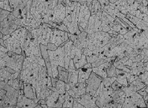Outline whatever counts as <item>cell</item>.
<instances>
[{
    "mask_svg": "<svg viewBox=\"0 0 148 108\" xmlns=\"http://www.w3.org/2000/svg\"><path fill=\"white\" fill-rule=\"evenodd\" d=\"M46 65L42 56H26L22 70L21 78L24 83H29L35 88L39 80V71L42 66Z\"/></svg>",
    "mask_w": 148,
    "mask_h": 108,
    "instance_id": "6da1fadb",
    "label": "cell"
},
{
    "mask_svg": "<svg viewBox=\"0 0 148 108\" xmlns=\"http://www.w3.org/2000/svg\"><path fill=\"white\" fill-rule=\"evenodd\" d=\"M66 7V17L63 23L68 28L69 32L75 35L81 33L79 29L78 18L80 7V3L72 2Z\"/></svg>",
    "mask_w": 148,
    "mask_h": 108,
    "instance_id": "7a4b0ae2",
    "label": "cell"
},
{
    "mask_svg": "<svg viewBox=\"0 0 148 108\" xmlns=\"http://www.w3.org/2000/svg\"><path fill=\"white\" fill-rule=\"evenodd\" d=\"M1 82V108H16L18 97V91L7 83Z\"/></svg>",
    "mask_w": 148,
    "mask_h": 108,
    "instance_id": "3957f363",
    "label": "cell"
},
{
    "mask_svg": "<svg viewBox=\"0 0 148 108\" xmlns=\"http://www.w3.org/2000/svg\"><path fill=\"white\" fill-rule=\"evenodd\" d=\"M109 33L103 31H98L87 35V48L92 51L93 54H101V49L109 43L111 39Z\"/></svg>",
    "mask_w": 148,
    "mask_h": 108,
    "instance_id": "277c9868",
    "label": "cell"
},
{
    "mask_svg": "<svg viewBox=\"0 0 148 108\" xmlns=\"http://www.w3.org/2000/svg\"><path fill=\"white\" fill-rule=\"evenodd\" d=\"M48 53L52 69L53 77L58 78V67H64V57L66 52L63 44L58 47L54 51L48 50Z\"/></svg>",
    "mask_w": 148,
    "mask_h": 108,
    "instance_id": "5b68a950",
    "label": "cell"
},
{
    "mask_svg": "<svg viewBox=\"0 0 148 108\" xmlns=\"http://www.w3.org/2000/svg\"><path fill=\"white\" fill-rule=\"evenodd\" d=\"M26 56L23 54H14L10 56L7 53L1 52V67H9L16 72L22 70Z\"/></svg>",
    "mask_w": 148,
    "mask_h": 108,
    "instance_id": "8992f818",
    "label": "cell"
},
{
    "mask_svg": "<svg viewBox=\"0 0 148 108\" xmlns=\"http://www.w3.org/2000/svg\"><path fill=\"white\" fill-rule=\"evenodd\" d=\"M113 89L105 87L101 83L94 96L97 98L96 104L99 108H109V105L113 101L114 93Z\"/></svg>",
    "mask_w": 148,
    "mask_h": 108,
    "instance_id": "52a82bcc",
    "label": "cell"
},
{
    "mask_svg": "<svg viewBox=\"0 0 148 108\" xmlns=\"http://www.w3.org/2000/svg\"><path fill=\"white\" fill-rule=\"evenodd\" d=\"M53 27L49 24L43 23L30 31L33 38L40 44L47 45L50 42L51 30Z\"/></svg>",
    "mask_w": 148,
    "mask_h": 108,
    "instance_id": "ba28073f",
    "label": "cell"
},
{
    "mask_svg": "<svg viewBox=\"0 0 148 108\" xmlns=\"http://www.w3.org/2000/svg\"><path fill=\"white\" fill-rule=\"evenodd\" d=\"M22 27H24L22 19L15 17L11 13L6 19L1 22V32L4 35L11 34Z\"/></svg>",
    "mask_w": 148,
    "mask_h": 108,
    "instance_id": "9c48e42d",
    "label": "cell"
},
{
    "mask_svg": "<svg viewBox=\"0 0 148 108\" xmlns=\"http://www.w3.org/2000/svg\"><path fill=\"white\" fill-rule=\"evenodd\" d=\"M147 107L144 101V97L137 92L131 93L126 95L124 102L122 108H136Z\"/></svg>",
    "mask_w": 148,
    "mask_h": 108,
    "instance_id": "30bf717a",
    "label": "cell"
},
{
    "mask_svg": "<svg viewBox=\"0 0 148 108\" xmlns=\"http://www.w3.org/2000/svg\"><path fill=\"white\" fill-rule=\"evenodd\" d=\"M140 3L135 0H119L112 4L126 16L128 13L132 14L136 11Z\"/></svg>",
    "mask_w": 148,
    "mask_h": 108,
    "instance_id": "8fae6325",
    "label": "cell"
},
{
    "mask_svg": "<svg viewBox=\"0 0 148 108\" xmlns=\"http://www.w3.org/2000/svg\"><path fill=\"white\" fill-rule=\"evenodd\" d=\"M67 93L66 91L64 94H60L57 91H52L46 98L48 108H62Z\"/></svg>",
    "mask_w": 148,
    "mask_h": 108,
    "instance_id": "7c38bea8",
    "label": "cell"
},
{
    "mask_svg": "<svg viewBox=\"0 0 148 108\" xmlns=\"http://www.w3.org/2000/svg\"><path fill=\"white\" fill-rule=\"evenodd\" d=\"M66 17V7L61 3H58L53 9L51 14L50 21L49 24L53 27L54 24L56 25L63 22Z\"/></svg>",
    "mask_w": 148,
    "mask_h": 108,
    "instance_id": "4fadbf2b",
    "label": "cell"
},
{
    "mask_svg": "<svg viewBox=\"0 0 148 108\" xmlns=\"http://www.w3.org/2000/svg\"><path fill=\"white\" fill-rule=\"evenodd\" d=\"M3 39L4 41L5 47L9 51L18 54H23V50L19 41L12 34L4 35Z\"/></svg>",
    "mask_w": 148,
    "mask_h": 108,
    "instance_id": "5bb4252c",
    "label": "cell"
},
{
    "mask_svg": "<svg viewBox=\"0 0 148 108\" xmlns=\"http://www.w3.org/2000/svg\"><path fill=\"white\" fill-rule=\"evenodd\" d=\"M69 40L68 32L62 31L58 29L53 27L51 30L49 43L54 44L57 46L59 47Z\"/></svg>",
    "mask_w": 148,
    "mask_h": 108,
    "instance_id": "9a60e30c",
    "label": "cell"
},
{
    "mask_svg": "<svg viewBox=\"0 0 148 108\" xmlns=\"http://www.w3.org/2000/svg\"><path fill=\"white\" fill-rule=\"evenodd\" d=\"M80 3V7L79 12L78 24L79 26L81 27L84 30H85L92 14L86 3L85 2Z\"/></svg>",
    "mask_w": 148,
    "mask_h": 108,
    "instance_id": "2e32d148",
    "label": "cell"
},
{
    "mask_svg": "<svg viewBox=\"0 0 148 108\" xmlns=\"http://www.w3.org/2000/svg\"><path fill=\"white\" fill-rule=\"evenodd\" d=\"M102 80L101 77L92 72L89 78L85 81L86 84V93L92 96L95 95Z\"/></svg>",
    "mask_w": 148,
    "mask_h": 108,
    "instance_id": "e0dca14e",
    "label": "cell"
},
{
    "mask_svg": "<svg viewBox=\"0 0 148 108\" xmlns=\"http://www.w3.org/2000/svg\"><path fill=\"white\" fill-rule=\"evenodd\" d=\"M105 24V23L103 22L97 14L92 15L84 31L88 34H92L98 31H102Z\"/></svg>",
    "mask_w": 148,
    "mask_h": 108,
    "instance_id": "ac0fdd59",
    "label": "cell"
},
{
    "mask_svg": "<svg viewBox=\"0 0 148 108\" xmlns=\"http://www.w3.org/2000/svg\"><path fill=\"white\" fill-rule=\"evenodd\" d=\"M18 91V97L16 108H35L38 105V102L35 99H30L24 95L23 89Z\"/></svg>",
    "mask_w": 148,
    "mask_h": 108,
    "instance_id": "d6986e66",
    "label": "cell"
},
{
    "mask_svg": "<svg viewBox=\"0 0 148 108\" xmlns=\"http://www.w3.org/2000/svg\"><path fill=\"white\" fill-rule=\"evenodd\" d=\"M74 99L82 104L85 108H99L96 104L97 98L96 97L87 93Z\"/></svg>",
    "mask_w": 148,
    "mask_h": 108,
    "instance_id": "ffe728a7",
    "label": "cell"
},
{
    "mask_svg": "<svg viewBox=\"0 0 148 108\" xmlns=\"http://www.w3.org/2000/svg\"><path fill=\"white\" fill-rule=\"evenodd\" d=\"M67 92L74 98L79 97L86 93V83H78L75 85H70V88L69 89Z\"/></svg>",
    "mask_w": 148,
    "mask_h": 108,
    "instance_id": "44dd1931",
    "label": "cell"
},
{
    "mask_svg": "<svg viewBox=\"0 0 148 108\" xmlns=\"http://www.w3.org/2000/svg\"><path fill=\"white\" fill-rule=\"evenodd\" d=\"M24 53L25 56H29L30 55H34L36 56H42L40 44L37 42V40L33 38Z\"/></svg>",
    "mask_w": 148,
    "mask_h": 108,
    "instance_id": "7402d4cb",
    "label": "cell"
},
{
    "mask_svg": "<svg viewBox=\"0 0 148 108\" xmlns=\"http://www.w3.org/2000/svg\"><path fill=\"white\" fill-rule=\"evenodd\" d=\"M126 94L123 89L114 91L113 95V101L111 102L110 108H122L124 102Z\"/></svg>",
    "mask_w": 148,
    "mask_h": 108,
    "instance_id": "603a6c76",
    "label": "cell"
},
{
    "mask_svg": "<svg viewBox=\"0 0 148 108\" xmlns=\"http://www.w3.org/2000/svg\"><path fill=\"white\" fill-rule=\"evenodd\" d=\"M78 83H83L89 78L92 72V67L91 63H87L83 67L79 69Z\"/></svg>",
    "mask_w": 148,
    "mask_h": 108,
    "instance_id": "cb8c5ba5",
    "label": "cell"
},
{
    "mask_svg": "<svg viewBox=\"0 0 148 108\" xmlns=\"http://www.w3.org/2000/svg\"><path fill=\"white\" fill-rule=\"evenodd\" d=\"M7 84L17 90L24 88V82L21 78L20 72H16L12 74L11 78Z\"/></svg>",
    "mask_w": 148,
    "mask_h": 108,
    "instance_id": "d4e9b609",
    "label": "cell"
},
{
    "mask_svg": "<svg viewBox=\"0 0 148 108\" xmlns=\"http://www.w3.org/2000/svg\"><path fill=\"white\" fill-rule=\"evenodd\" d=\"M126 17L139 30L144 31V30H145L148 27V22H146L135 16L131 15L130 13L127 14Z\"/></svg>",
    "mask_w": 148,
    "mask_h": 108,
    "instance_id": "484cf974",
    "label": "cell"
},
{
    "mask_svg": "<svg viewBox=\"0 0 148 108\" xmlns=\"http://www.w3.org/2000/svg\"><path fill=\"white\" fill-rule=\"evenodd\" d=\"M40 49H41L42 56L45 62V64L48 71V74L51 77H53L52 69L49 55L48 53L47 46L45 45L40 44Z\"/></svg>",
    "mask_w": 148,
    "mask_h": 108,
    "instance_id": "4316f807",
    "label": "cell"
},
{
    "mask_svg": "<svg viewBox=\"0 0 148 108\" xmlns=\"http://www.w3.org/2000/svg\"><path fill=\"white\" fill-rule=\"evenodd\" d=\"M23 92L24 95L26 97L30 99H35L38 102L36 90L31 84L29 83H24Z\"/></svg>",
    "mask_w": 148,
    "mask_h": 108,
    "instance_id": "83f0119b",
    "label": "cell"
},
{
    "mask_svg": "<svg viewBox=\"0 0 148 108\" xmlns=\"http://www.w3.org/2000/svg\"><path fill=\"white\" fill-rule=\"evenodd\" d=\"M127 72H124L123 71L116 68V80L121 85L124 87L127 86L129 85L128 82L126 77Z\"/></svg>",
    "mask_w": 148,
    "mask_h": 108,
    "instance_id": "f1b7e54d",
    "label": "cell"
},
{
    "mask_svg": "<svg viewBox=\"0 0 148 108\" xmlns=\"http://www.w3.org/2000/svg\"><path fill=\"white\" fill-rule=\"evenodd\" d=\"M108 62H106L99 66L92 68V72L96 73L99 77L102 79L107 77V67Z\"/></svg>",
    "mask_w": 148,
    "mask_h": 108,
    "instance_id": "f546056e",
    "label": "cell"
},
{
    "mask_svg": "<svg viewBox=\"0 0 148 108\" xmlns=\"http://www.w3.org/2000/svg\"><path fill=\"white\" fill-rule=\"evenodd\" d=\"M74 65L77 70L83 67L84 65L87 64V61L86 56L82 54L81 56L76 55L73 58Z\"/></svg>",
    "mask_w": 148,
    "mask_h": 108,
    "instance_id": "4dcf8cb0",
    "label": "cell"
},
{
    "mask_svg": "<svg viewBox=\"0 0 148 108\" xmlns=\"http://www.w3.org/2000/svg\"><path fill=\"white\" fill-rule=\"evenodd\" d=\"M57 69L58 72V78L67 84L70 72L64 67L58 66Z\"/></svg>",
    "mask_w": 148,
    "mask_h": 108,
    "instance_id": "1f68e13d",
    "label": "cell"
},
{
    "mask_svg": "<svg viewBox=\"0 0 148 108\" xmlns=\"http://www.w3.org/2000/svg\"><path fill=\"white\" fill-rule=\"evenodd\" d=\"M88 7L92 15L97 14L101 9H102L101 5L98 0H92Z\"/></svg>",
    "mask_w": 148,
    "mask_h": 108,
    "instance_id": "d6a6232c",
    "label": "cell"
},
{
    "mask_svg": "<svg viewBox=\"0 0 148 108\" xmlns=\"http://www.w3.org/2000/svg\"><path fill=\"white\" fill-rule=\"evenodd\" d=\"M64 67L70 72H73L77 70L74 65L73 59L66 54L64 57Z\"/></svg>",
    "mask_w": 148,
    "mask_h": 108,
    "instance_id": "836d02e7",
    "label": "cell"
},
{
    "mask_svg": "<svg viewBox=\"0 0 148 108\" xmlns=\"http://www.w3.org/2000/svg\"><path fill=\"white\" fill-rule=\"evenodd\" d=\"M79 73L78 70H76L73 72L69 73L68 82L67 84H69L71 86L75 85L78 83Z\"/></svg>",
    "mask_w": 148,
    "mask_h": 108,
    "instance_id": "e575fe53",
    "label": "cell"
},
{
    "mask_svg": "<svg viewBox=\"0 0 148 108\" xmlns=\"http://www.w3.org/2000/svg\"><path fill=\"white\" fill-rule=\"evenodd\" d=\"M0 72H1L0 81H3L7 83L9 80L11 79V76L12 74L6 70L4 67L0 68Z\"/></svg>",
    "mask_w": 148,
    "mask_h": 108,
    "instance_id": "d590c367",
    "label": "cell"
},
{
    "mask_svg": "<svg viewBox=\"0 0 148 108\" xmlns=\"http://www.w3.org/2000/svg\"><path fill=\"white\" fill-rule=\"evenodd\" d=\"M114 61L108 62L107 67V77H115L116 75V67L113 65Z\"/></svg>",
    "mask_w": 148,
    "mask_h": 108,
    "instance_id": "8d00e7d4",
    "label": "cell"
},
{
    "mask_svg": "<svg viewBox=\"0 0 148 108\" xmlns=\"http://www.w3.org/2000/svg\"><path fill=\"white\" fill-rule=\"evenodd\" d=\"M74 98L67 93L65 97V101L63 102L62 108H73V104L74 102Z\"/></svg>",
    "mask_w": 148,
    "mask_h": 108,
    "instance_id": "74e56055",
    "label": "cell"
},
{
    "mask_svg": "<svg viewBox=\"0 0 148 108\" xmlns=\"http://www.w3.org/2000/svg\"><path fill=\"white\" fill-rule=\"evenodd\" d=\"M116 80V77H107L103 78L102 81V83L105 87H110L112 84H113Z\"/></svg>",
    "mask_w": 148,
    "mask_h": 108,
    "instance_id": "f35d334b",
    "label": "cell"
},
{
    "mask_svg": "<svg viewBox=\"0 0 148 108\" xmlns=\"http://www.w3.org/2000/svg\"><path fill=\"white\" fill-rule=\"evenodd\" d=\"M0 4L1 9H4L10 12H12L13 10L10 4L9 0H5L4 1H1Z\"/></svg>",
    "mask_w": 148,
    "mask_h": 108,
    "instance_id": "ab89813d",
    "label": "cell"
},
{
    "mask_svg": "<svg viewBox=\"0 0 148 108\" xmlns=\"http://www.w3.org/2000/svg\"><path fill=\"white\" fill-rule=\"evenodd\" d=\"M139 77L146 85L145 90L148 93V71L144 72L139 75Z\"/></svg>",
    "mask_w": 148,
    "mask_h": 108,
    "instance_id": "60d3db41",
    "label": "cell"
},
{
    "mask_svg": "<svg viewBox=\"0 0 148 108\" xmlns=\"http://www.w3.org/2000/svg\"><path fill=\"white\" fill-rule=\"evenodd\" d=\"M131 84L136 86V89H137V91L145 87H146L145 84H144L142 80L139 77L137 78L136 80H134L133 82H132Z\"/></svg>",
    "mask_w": 148,
    "mask_h": 108,
    "instance_id": "b9f144b4",
    "label": "cell"
},
{
    "mask_svg": "<svg viewBox=\"0 0 148 108\" xmlns=\"http://www.w3.org/2000/svg\"><path fill=\"white\" fill-rule=\"evenodd\" d=\"M0 13H1V22H2L5 19H6L8 16L11 13L10 11H7L4 9H0Z\"/></svg>",
    "mask_w": 148,
    "mask_h": 108,
    "instance_id": "7bdbcfd3",
    "label": "cell"
},
{
    "mask_svg": "<svg viewBox=\"0 0 148 108\" xmlns=\"http://www.w3.org/2000/svg\"><path fill=\"white\" fill-rule=\"evenodd\" d=\"M107 62H108V61L105 60V59H103V58L99 59V60H98L97 61H96L95 62H94V63H92V68L97 67L99 66L102 65V64H104L105 63Z\"/></svg>",
    "mask_w": 148,
    "mask_h": 108,
    "instance_id": "ee69618b",
    "label": "cell"
},
{
    "mask_svg": "<svg viewBox=\"0 0 148 108\" xmlns=\"http://www.w3.org/2000/svg\"><path fill=\"white\" fill-rule=\"evenodd\" d=\"M123 87L124 86H122V85H121L119 83H118L116 80L111 85V88L113 89L114 91H116L120 90V89H122L123 88Z\"/></svg>",
    "mask_w": 148,
    "mask_h": 108,
    "instance_id": "f6af8a7d",
    "label": "cell"
},
{
    "mask_svg": "<svg viewBox=\"0 0 148 108\" xmlns=\"http://www.w3.org/2000/svg\"><path fill=\"white\" fill-rule=\"evenodd\" d=\"M57 29H58L59 30H61L62 31H66L69 32V31L68 30V29L65 25L63 24V23H61L59 24H57L56 26L55 27Z\"/></svg>",
    "mask_w": 148,
    "mask_h": 108,
    "instance_id": "bcb514c9",
    "label": "cell"
},
{
    "mask_svg": "<svg viewBox=\"0 0 148 108\" xmlns=\"http://www.w3.org/2000/svg\"><path fill=\"white\" fill-rule=\"evenodd\" d=\"M82 54L85 55L86 56H91V55L93 54L92 51L90 50L89 48H84L83 49H82Z\"/></svg>",
    "mask_w": 148,
    "mask_h": 108,
    "instance_id": "7dc6e473",
    "label": "cell"
},
{
    "mask_svg": "<svg viewBox=\"0 0 148 108\" xmlns=\"http://www.w3.org/2000/svg\"><path fill=\"white\" fill-rule=\"evenodd\" d=\"M47 46L48 50H51V51L56 50L58 47L56 45H55L54 44H53L51 43H49L48 45H47Z\"/></svg>",
    "mask_w": 148,
    "mask_h": 108,
    "instance_id": "c3c4849f",
    "label": "cell"
},
{
    "mask_svg": "<svg viewBox=\"0 0 148 108\" xmlns=\"http://www.w3.org/2000/svg\"><path fill=\"white\" fill-rule=\"evenodd\" d=\"M98 1L101 5L102 9L104 8L105 7L107 6L110 4L109 0H98Z\"/></svg>",
    "mask_w": 148,
    "mask_h": 108,
    "instance_id": "681fc988",
    "label": "cell"
},
{
    "mask_svg": "<svg viewBox=\"0 0 148 108\" xmlns=\"http://www.w3.org/2000/svg\"><path fill=\"white\" fill-rule=\"evenodd\" d=\"M73 108H85L84 106H83L80 102H77L76 100H74V104H73Z\"/></svg>",
    "mask_w": 148,
    "mask_h": 108,
    "instance_id": "f907efd6",
    "label": "cell"
},
{
    "mask_svg": "<svg viewBox=\"0 0 148 108\" xmlns=\"http://www.w3.org/2000/svg\"><path fill=\"white\" fill-rule=\"evenodd\" d=\"M145 88H146V87H145L144 88L142 89H140V90H139L137 91V93H139L140 95H142L143 96H145L147 95L148 93L145 90Z\"/></svg>",
    "mask_w": 148,
    "mask_h": 108,
    "instance_id": "816d5d0a",
    "label": "cell"
},
{
    "mask_svg": "<svg viewBox=\"0 0 148 108\" xmlns=\"http://www.w3.org/2000/svg\"><path fill=\"white\" fill-rule=\"evenodd\" d=\"M72 2H85L87 4L88 6L92 2V0H71Z\"/></svg>",
    "mask_w": 148,
    "mask_h": 108,
    "instance_id": "f5cc1de1",
    "label": "cell"
},
{
    "mask_svg": "<svg viewBox=\"0 0 148 108\" xmlns=\"http://www.w3.org/2000/svg\"><path fill=\"white\" fill-rule=\"evenodd\" d=\"M144 97V101H145V104H146V106H147H147H148V95H146V96H143Z\"/></svg>",
    "mask_w": 148,
    "mask_h": 108,
    "instance_id": "db71d44e",
    "label": "cell"
},
{
    "mask_svg": "<svg viewBox=\"0 0 148 108\" xmlns=\"http://www.w3.org/2000/svg\"><path fill=\"white\" fill-rule=\"evenodd\" d=\"M144 67H145V72L148 71V61L144 63Z\"/></svg>",
    "mask_w": 148,
    "mask_h": 108,
    "instance_id": "11a10c76",
    "label": "cell"
},
{
    "mask_svg": "<svg viewBox=\"0 0 148 108\" xmlns=\"http://www.w3.org/2000/svg\"><path fill=\"white\" fill-rule=\"evenodd\" d=\"M0 43H1V46L5 47L4 44V41L3 39H0Z\"/></svg>",
    "mask_w": 148,
    "mask_h": 108,
    "instance_id": "9f6ffc18",
    "label": "cell"
},
{
    "mask_svg": "<svg viewBox=\"0 0 148 108\" xmlns=\"http://www.w3.org/2000/svg\"><path fill=\"white\" fill-rule=\"evenodd\" d=\"M119 0H109V2L111 4H114L117 2Z\"/></svg>",
    "mask_w": 148,
    "mask_h": 108,
    "instance_id": "6f0895ef",
    "label": "cell"
},
{
    "mask_svg": "<svg viewBox=\"0 0 148 108\" xmlns=\"http://www.w3.org/2000/svg\"><path fill=\"white\" fill-rule=\"evenodd\" d=\"M147 7H148V6H147Z\"/></svg>",
    "mask_w": 148,
    "mask_h": 108,
    "instance_id": "680465c9",
    "label": "cell"
},
{
    "mask_svg": "<svg viewBox=\"0 0 148 108\" xmlns=\"http://www.w3.org/2000/svg\"><path fill=\"white\" fill-rule=\"evenodd\" d=\"M147 108H148V106H147Z\"/></svg>",
    "mask_w": 148,
    "mask_h": 108,
    "instance_id": "91938a15",
    "label": "cell"
},
{
    "mask_svg": "<svg viewBox=\"0 0 148 108\" xmlns=\"http://www.w3.org/2000/svg\"></svg>",
    "mask_w": 148,
    "mask_h": 108,
    "instance_id": "94428289",
    "label": "cell"
}]
</instances>
